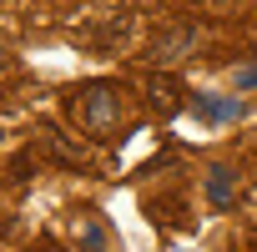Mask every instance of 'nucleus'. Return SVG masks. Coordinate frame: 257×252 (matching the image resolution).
Here are the masks:
<instances>
[{
    "mask_svg": "<svg viewBox=\"0 0 257 252\" xmlns=\"http://www.w3.org/2000/svg\"><path fill=\"white\" fill-rule=\"evenodd\" d=\"M66 116L76 121V132H86L91 142H111L116 126L126 121V96L111 81H86L66 91Z\"/></svg>",
    "mask_w": 257,
    "mask_h": 252,
    "instance_id": "obj_1",
    "label": "nucleus"
},
{
    "mask_svg": "<svg viewBox=\"0 0 257 252\" xmlns=\"http://www.w3.org/2000/svg\"><path fill=\"white\" fill-rule=\"evenodd\" d=\"M192 51H197V26H177V31H162V36L152 41L147 61H152V66H177V61H187Z\"/></svg>",
    "mask_w": 257,
    "mask_h": 252,
    "instance_id": "obj_2",
    "label": "nucleus"
},
{
    "mask_svg": "<svg viewBox=\"0 0 257 252\" xmlns=\"http://www.w3.org/2000/svg\"><path fill=\"white\" fill-rule=\"evenodd\" d=\"M142 91H147V106L157 111V121H172V116H182V111H187V101H182L187 91H182V86H177L167 71L147 76V86H142Z\"/></svg>",
    "mask_w": 257,
    "mask_h": 252,
    "instance_id": "obj_3",
    "label": "nucleus"
},
{
    "mask_svg": "<svg viewBox=\"0 0 257 252\" xmlns=\"http://www.w3.org/2000/svg\"><path fill=\"white\" fill-rule=\"evenodd\" d=\"M36 137H41V147H46V152H51L61 167H71V172H86V152H81L71 137H61L56 126H46V121H41V126H36Z\"/></svg>",
    "mask_w": 257,
    "mask_h": 252,
    "instance_id": "obj_4",
    "label": "nucleus"
},
{
    "mask_svg": "<svg viewBox=\"0 0 257 252\" xmlns=\"http://www.w3.org/2000/svg\"><path fill=\"white\" fill-rule=\"evenodd\" d=\"M202 192H207L212 207H232V202H237V172H232V167H207Z\"/></svg>",
    "mask_w": 257,
    "mask_h": 252,
    "instance_id": "obj_5",
    "label": "nucleus"
},
{
    "mask_svg": "<svg viewBox=\"0 0 257 252\" xmlns=\"http://www.w3.org/2000/svg\"><path fill=\"white\" fill-rule=\"evenodd\" d=\"M126 36H132V16H106L96 31H86L81 41L96 46V51H111V46H126Z\"/></svg>",
    "mask_w": 257,
    "mask_h": 252,
    "instance_id": "obj_6",
    "label": "nucleus"
},
{
    "mask_svg": "<svg viewBox=\"0 0 257 252\" xmlns=\"http://www.w3.org/2000/svg\"><path fill=\"white\" fill-rule=\"evenodd\" d=\"M192 106H197V116H207V121H237V116H242V101H217V96H197Z\"/></svg>",
    "mask_w": 257,
    "mask_h": 252,
    "instance_id": "obj_7",
    "label": "nucleus"
},
{
    "mask_svg": "<svg viewBox=\"0 0 257 252\" xmlns=\"http://www.w3.org/2000/svg\"><path fill=\"white\" fill-rule=\"evenodd\" d=\"M71 237H76V242H81V247H106V242H111V237H106V227H101V222H96V217H91V212H86V217H76V222H71Z\"/></svg>",
    "mask_w": 257,
    "mask_h": 252,
    "instance_id": "obj_8",
    "label": "nucleus"
},
{
    "mask_svg": "<svg viewBox=\"0 0 257 252\" xmlns=\"http://www.w3.org/2000/svg\"><path fill=\"white\" fill-rule=\"evenodd\" d=\"M237 86H257V61H247V66H237Z\"/></svg>",
    "mask_w": 257,
    "mask_h": 252,
    "instance_id": "obj_9",
    "label": "nucleus"
},
{
    "mask_svg": "<svg viewBox=\"0 0 257 252\" xmlns=\"http://www.w3.org/2000/svg\"><path fill=\"white\" fill-rule=\"evenodd\" d=\"M6 66H11V51H6V46H0V71H6Z\"/></svg>",
    "mask_w": 257,
    "mask_h": 252,
    "instance_id": "obj_10",
    "label": "nucleus"
},
{
    "mask_svg": "<svg viewBox=\"0 0 257 252\" xmlns=\"http://www.w3.org/2000/svg\"><path fill=\"white\" fill-rule=\"evenodd\" d=\"M0 137H6V126H0Z\"/></svg>",
    "mask_w": 257,
    "mask_h": 252,
    "instance_id": "obj_11",
    "label": "nucleus"
}]
</instances>
